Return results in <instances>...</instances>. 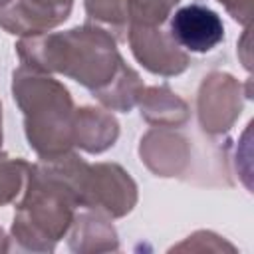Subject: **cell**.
<instances>
[{
	"label": "cell",
	"mask_w": 254,
	"mask_h": 254,
	"mask_svg": "<svg viewBox=\"0 0 254 254\" xmlns=\"http://www.w3.org/2000/svg\"><path fill=\"white\" fill-rule=\"evenodd\" d=\"M179 0H127L131 26H161Z\"/></svg>",
	"instance_id": "obj_7"
},
{
	"label": "cell",
	"mask_w": 254,
	"mask_h": 254,
	"mask_svg": "<svg viewBox=\"0 0 254 254\" xmlns=\"http://www.w3.org/2000/svg\"><path fill=\"white\" fill-rule=\"evenodd\" d=\"M0 121H2V113H0ZM0 143H2V129H0Z\"/></svg>",
	"instance_id": "obj_11"
},
{
	"label": "cell",
	"mask_w": 254,
	"mask_h": 254,
	"mask_svg": "<svg viewBox=\"0 0 254 254\" xmlns=\"http://www.w3.org/2000/svg\"><path fill=\"white\" fill-rule=\"evenodd\" d=\"M169 36L179 48L204 54L224 40V24L216 12L200 4L179 8L169 26Z\"/></svg>",
	"instance_id": "obj_3"
},
{
	"label": "cell",
	"mask_w": 254,
	"mask_h": 254,
	"mask_svg": "<svg viewBox=\"0 0 254 254\" xmlns=\"http://www.w3.org/2000/svg\"><path fill=\"white\" fill-rule=\"evenodd\" d=\"M14 99L26 115V135L30 147L46 161L65 155L73 145L71 97L64 85L52 77H42L26 67L14 73Z\"/></svg>",
	"instance_id": "obj_2"
},
{
	"label": "cell",
	"mask_w": 254,
	"mask_h": 254,
	"mask_svg": "<svg viewBox=\"0 0 254 254\" xmlns=\"http://www.w3.org/2000/svg\"><path fill=\"white\" fill-rule=\"evenodd\" d=\"M129 42L135 58L155 73H163V75L181 73L189 64V58L181 52V48L175 44V40L169 34L161 32V26L159 30L157 26L155 28L131 26Z\"/></svg>",
	"instance_id": "obj_4"
},
{
	"label": "cell",
	"mask_w": 254,
	"mask_h": 254,
	"mask_svg": "<svg viewBox=\"0 0 254 254\" xmlns=\"http://www.w3.org/2000/svg\"><path fill=\"white\" fill-rule=\"evenodd\" d=\"M71 0H16L12 8H0V26L10 34H42L64 22Z\"/></svg>",
	"instance_id": "obj_5"
},
{
	"label": "cell",
	"mask_w": 254,
	"mask_h": 254,
	"mask_svg": "<svg viewBox=\"0 0 254 254\" xmlns=\"http://www.w3.org/2000/svg\"><path fill=\"white\" fill-rule=\"evenodd\" d=\"M85 8L91 18H99L105 22L117 24V20L123 18L121 0H85Z\"/></svg>",
	"instance_id": "obj_9"
},
{
	"label": "cell",
	"mask_w": 254,
	"mask_h": 254,
	"mask_svg": "<svg viewBox=\"0 0 254 254\" xmlns=\"http://www.w3.org/2000/svg\"><path fill=\"white\" fill-rule=\"evenodd\" d=\"M220 4L226 6V10L232 14L234 20H238L240 24H248L250 22V0H218Z\"/></svg>",
	"instance_id": "obj_10"
},
{
	"label": "cell",
	"mask_w": 254,
	"mask_h": 254,
	"mask_svg": "<svg viewBox=\"0 0 254 254\" xmlns=\"http://www.w3.org/2000/svg\"><path fill=\"white\" fill-rule=\"evenodd\" d=\"M24 167H28L24 161H2L0 163V204L8 202L18 192Z\"/></svg>",
	"instance_id": "obj_8"
},
{
	"label": "cell",
	"mask_w": 254,
	"mask_h": 254,
	"mask_svg": "<svg viewBox=\"0 0 254 254\" xmlns=\"http://www.w3.org/2000/svg\"><path fill=\"white\" fill-rule=\"evenodd\" d=\"M26 65L54 69L89 87L101 101L109 95L111 81L131 69L123 65L113 38L99 28H73L48 38L24 40L18 44Z\"/></svg>",
	"instance_id": "obj_1"
},
{
	"label": "cell",
	"mask_w": 254,
	"mask_h": 254,
	"mask_svg": "<svg viewBox=\"0 0 254 254\" xmlns=\"http://www.w3.org/2000/svg\"><path fill=\"white\" fill-rule=\"evenodd\" d=\"M220 95L222 97L214 99L206 89H200V99H198L200 123L204 125V129L212 133L230 129L232 121L236 119V115H240L242 109L240 99H236V81L230 75H226Z\"/></svg>",
	"instance_id": "obj_6"
}]
</instances>
